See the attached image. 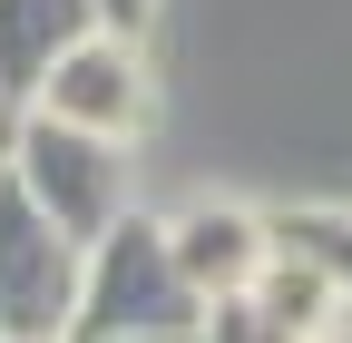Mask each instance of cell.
I'll return each mask as SVG.
<instances>
[{
	"mask_svg": "<svg viewBox=\"0 0 352 343\" xmlns=\"http://www.w3.org/2000/svg\"><path fill=\"white\" fill-rule=\"evenodd\" d=\"M206 294L176 265L166 216L127 206V216L88 245V294H78V333H196Z\"/></svg>",
	"mask_w": 352,
	"mask_h": 343,
	"instance_id": "1",
	"label": "cell"
},
{
	"mask_svg": "<svg viewBox=\"0 0 352 343\" xmlns=\"http://www.w3.org/2000/svg\"><path fill=\"white\" fill-rule=\"evenodd\" d=\"M78 294H88V245L0 167V333L69 343L78 333Z\"/></svg>",
	"mask_w": 352,
	"mask_h": 343,
	"instance_id": "2",
	"label": "cell"
},
{
	"mask_svg": "<svg viewBox=\"0 0 352 343\" xmlns=\"http://www.w3.org/2000/svg\"><path fill=\"white\" fill-rule=\"evenodd\" d=\"M10 177L50 206V216L78 236V245H98L118 216H127V138H98V127H69L50 108H30L20 127V147H10Z\"/></svg>",
	"mask_w": 352,
	"mask_h": 343,
	"instance_id": "3",
	"label": "cell"
},
{
	"mask_svg": "<svg viewBox=\"0 0 352 343\" xmlns=\"http://www.w3.org/2000/svg\"><path fill=\"white\" fill-rule=\"evenodd\" d=\"M30 108H50L69 127H98V138H138L147 108H157V79L138 59V30H88L78 50L39 79V98Z\"/></svg>",
	"mask_w": 352,
	"mask_h": 343,
	"instance_id": "4",
	"label": "cell"
},
{
	"mask_svg": "<svg viewBox=\"0 0 352 343\" xmlns=\"http://www.w3.org/2000/svg\"><path fill=\"white\" fill-rule=\"evenodd\" d=\"M166 236H176V265H186V284L206 294V304H215V294H254V275L274 265V216L226 206V196L166 216Z\"/></svg>",
	"mask_w": 352,
	"mask_h": 343,
	"instance_id": "5",
	"label": "cell"
},
{
	"mask_svg": "<svg viewBox=\"0 0 352 343\" xmlns=\"http://www.w3.org/2000/svg\"><path fill=\"white\" fill-rule=\"evenodd\" d=\"M88 30H108L98 0H0V79L39 98V79H50Z\"/></svg>",
	"mask_w": 352,
	"mask_h": 343,
	"instance_id": "6",
	"label": "cell"
},
{
	"mask_svg": "<svg viewBox=\"0 0 352 343\" xmlns=\"http://www.w3.org/2000/svg\"><path fill=\"white\" fill-rule=\"evenodd\" d=\"M274 236H284L294 255H314V265L342 284V304H352V206H284Z\"/></svg>",
	"mask_w": 352,
	"mask_h": 343,
	"instance_id": "7",
	"label": "cell"
},
{
	"mask_svg": "<svg viewBox=\"0 0 352 343\" xmlns=\"http://www.w3.org/2000/svg\"><path fill=\"white\" fill-rule=\"evenodd\" d=\"M196 343H303V333H294V324H274L254 294H215L206 324H196Z\"/></svg>",
	"mask_w": 352,
	"mask_h": 343,
	"instance_id": "8",
	"label": "cell"
},
{
	"mask_svg": "<svg viewBox=\"0 0 352 343\" xmlns=\"http://www.w3.org/2000/svg\"><path fill=\"white\" fill-rule=\"evenodd\" d=\"M20 127H30V89H10V79H0V167H10V147H20Z\"/></svg>",
	"mask_w": 352,
	"mask_h": 343,
	"instance_id": "9",
	"label": "cell"
},
{
	"mask_svg": "<svg viewBox=\"0 0 352 343\" xmlns=\"http://www.w3.org/2000/svg\"><path fill=\"white\" fill-rule=\"evenodd\" d=\"M98 20H108V30H147V20H157V0H98Z\"/></svg>",
	"mask_w": 352,
	"mask_h": 343,
	"instance_id": "10",
	"label": "cell"
},
{
	"mask_svg": "<svg viewBox=\"0 0 352 343\" xmlns=\"http://www.w3.org/2000/svg\"><path fill=\"white\" fill-rule=\"evenodd\" d=\"M69 343H196V333H69Z\"/></svg>",
	"mask_w": 352,
	"mask_h": 343,
	"instance_id": "11",
	"label": "cell"
},
{
	"mask_svg": "<svg viewBox=\"0 0 352 343\" xmlns=\"http://www.w3.org/2000/svg\"><path fill=\"white\" fill-rule=\"evenodd\" d=\"M0 343H39V333H0Z\"/></svg>",
	"mask_w": 352,
	"mask_h": 343,
	"instance_id": "12",
	"label": "cell"
}]
</instances>
